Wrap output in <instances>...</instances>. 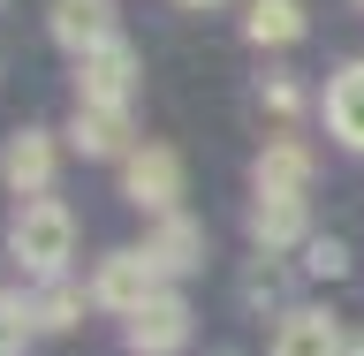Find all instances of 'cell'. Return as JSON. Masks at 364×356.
<instances>
[{
    "label": "cell",
    "instance_id": "1",
    "mask_svg": "<svg viewBox=\"0 0 364 356\" xmlns=\"http://www.w3.org/2000/svg\"><path fill=\"white\" fill-rule=\"evenodd\" d=\"M68 250H76V212L61 198H16L8 258H23V273H38V281H61Z\"/></svg>",
    "mask_w": 364,
    "mask_h": 356
},
{
    "label": "cell",
    "instance_id": "2",
    "mask_svg": "<svg viewBox=\"0 0 364 356\" xmlns=\"http://www.w3.org/2000/svg\"><path fill=\"white\" fill-rule=\"evenodd\" d=\"M159 281H167V273H159L144 250H107V258H99V273H91V303H99V311L136 318V311L159 296Z\"/></svg>",
    "mask_w": 364,
    "mask_h": 356
},
{
    "label": "cell",
    "instance_id": "3",
    "mask_svg": "<svg viewBox=\"0 0 364 356\" xmlns=\"http://www.w3.org/2000/svg\"><path fill=\"white\" fill-rule=\"evenodd\" d=\"M122 198L136 205V212H152V220H167L182 198V159L167 152V144H136L129 159H122Z\"/></svg>",
    "mask_w": 364,
    "mask_h": 356
},
{
    "label": "cell",
    "instance_id": "4",
    "mask_svg": "<svg viewBox=\"0 0 364 356\" xmlns=\"http://www.w3.org/2000/svg\"><path fill=\"white\" fill-rule=\"evenodd\" d=\"M129 91H136V45L129 38H107L76 61V107H129Z\"/></svg>",
    "mask_w": 364,
    "mask_h": 356
},
{
    "label": "cell",
    "instance_id": "5",
    "mask_svg": "<svg viewBox=\"0 0 364 356\" xmlns=\"http://www.w3.org/2000/svg\"><path fill=\"white\" fill-rule=\"evenodd\" d=\"M0 182H8L16 198H46V182H53V129L0 136Z\"/></svg>",
    "mask_w": 364,
    "mask_h": 356
},
{
    "label": "cell",
    "instance_id": "6",
    "mask_svg": "<svg viewBox=\"0 0 364 356\" xmlns=\"http://www.w3.org/2000/svg\"><path fill=\"white\" fill-rule=\"evenodd\" d=\"M122 334H129V349H136V356H175L182 341H190V303H182L175 288H159L152 303H144L129 326H122Z\"/></svg>",
    "mask_w": 364,
    "mask_h": 356
},
{
    "label": "cell",
    "instance_id": "7",
    "mask_svg": "<svg viewBox=\"0 0 364 356\" xmlns=\"http://www.w3.org/2000/svg\"><path fill=\"white\" fill-rule=\"evenodd\" d=\"M46 31H53V45H68L76 61H84L91 45L122 38V31H114V0H53V8H46Z\"/></svg>",
    "mask_w": 364,
    "mask_h": 356
},
{
    "label": "cell",
    "instance_id": "8",
    "mask_svg": "<svg viewBox=\"0 0 364 356\" xmlns=\"http://www.w3.org/2000/svg\"><path fill=\"white\" fill-rule=\"evenodd\" d=\"M68 144L84 159H129V107H76V122H68Z\"/></svg>",
    "mask_w": 364,
    "mask_h": 356
},
{
    "label": "cell",
    "instance_id": "9",
    "mask_svg": "<svg viewBox=\"0 0 364 356\" xmlns=\"http://www.w3.org/2000/svg\"><path fill=\"white\" fill-rule=\"evenodd\" d=\"M144 258H152L159 273H198L205 266V227L190 220V212H167V220H152V235H144Z\"/></svg>",
    "mask_w": 364,
    "mask_h": 356
},
{
    "label": "cell",
    "instance_id": "10",
    "mask_svg": "<svg viewBox=\"0 0 364 356\" xmlns=\"http://www.w3.org/2000/svg\"><path fill=\"white\" fill-rule=\"evenodd\" d=\"M250 182H258V198H304L311 190V152L296 136H273L258 152V167H250Z\"/></svg>",
    "mask_w": 364,
    "mask_h": 356
},
{
    "label": "cell",
    "instance_id": "11",
    "mask_svg": "<svg viewBox=\"0 0 364 356\" xmlns=\"http://www.w3.org/2000/svg\"><path fill=\"white\" fill-rule=\"evenodd\" d=\"M341 349H349V334H341L326 311H281L266 356H341Z\"/></svg>",
    "mask_w": 364,
    "mask_h": 356
},
{
    "label": "cell",
    "instance_id": "12",
    "mask_svg": "<svg viewBox=\"0 0 364 356\" xmlns=\"http://www.w3.org/2000/svg\"><path fill=\"white\" fill-rule=\"evenodd\" d=\"M250 243L266 250V258L311 243V235H304V198H258V205H250Z\"/></svg>",
    "mask_w": 364,
    "mask_h": 356
},
{
    "label": "cell",
    "instance_id": "13",
    "mask_svg": "<svg viewBox=\"0 0 364 356\" xmlns=\"http://www.w3.org/2000/svg\"><path fill=\"white\" fill-rule=\"evenodd\" d=\"M326 129L349 144V152H364V61H349L326 84Z\"/></svg>",
    "mask_w": 364,
    "mask_h": 356
},
{
    "label": "cell",
    "instance_id": "14",
    "mask_svg": "<svg viewBox=\"0 0 364 356\" xmlns=\"http://www.w3.org/2000/svg\"><path fill=\"white\" fill-rule=\"evenodd\" d=\"M243 38L250 45H296L304 38V0H250Z\"/></svg>",
    "mask_w": 364,
    "mask_h": 356
},
{
    "label": "cell",
    "instance_id": "15",
    "mask_svg": "<svg viewBox=\"0 0 364 356\" xmlns=\"http://www.w3.org/2000/svg\"><path fill=\"white\" fill-rule=\"evenodd\" d=\"M91 288H76V281H46L38 296H31V318H38V334H68L76 318H84Z\"/></svg>",
    "mask_w": 364,
    "mask_h": 356
},
{
    "label": "cell",
    "instance_id": "16",
    "mask_svg": "<svg viewBox=\"0 0 364 356\" xmlns=\"http://www.w3.org/2000/svg\"><path fill=\"white\" fill-rule=\"evenodd\" d=\"M281 296H289V266H281V258H250L243 303H250V311H266V303H281Z\"/></svg>",
    "mask_w": 364,
    "mask_h": 356
},
{
    "label": "cell",
    "instance_id": "17",
    "mask_svg": "<svg viewBox=\"0 0 364 356\" xmlns=\"http://www.w3.org/2000/svg\"><path fill=\"white\" fill-rule=\"evenodd\" d=\"M31 334H38L31 303H23V296H0V356H23V349H31Z\"/></svg>",
    "mask_w": 364,
    "mask_h": 356
},
{
    "label": "cell",
    "instance_id": "18",
    "mask_svg": "<svg viewBox=\"0 0 364 356\" xmlns=\"http://www.w3.org/2000/svg\"><path fill=\"white\" fill-rule=\"evenodd\" d=\"M304 273L341 281V273H349V243H341V235H311V243H304Z\"/></svg>",
    "mask_w": 364,
    "mask_h": 356
},
{
    "label": "cell",
    "instance_id": "19",
    "mask_svg": "<svg viewBox=\"0 0 364 356\" xmlns=\"http://www.w3.org/2000/svg\"><path fill=\"white\" fill-rule=\"evenodd\" d=\"M258 99H266V107L281 114V122H289V114L304 107V91H296V76H266V84H258Z\"/></svg>",
    "mask_w": 364,
    "mask_h": 356
},
{
    "label": "cell",
    "instance_id": "20",
    "mask_svg": "<svg viewBox=\"0 0 364 356\" xmlns=\"http://www.w3.org/2000/svg\"><path fill=\"white\" fill-rule=\"evenodd\" d=\"M341 356H364V334H349V349H341Z\"/></svg>",
    "mask_w": 364,
    "mask_h": 356
},
{
    "label": "cell",
    "instance_id": "21",
    "mask_svg": "<svg viewBox=\"0 0 364 356\" xmlns=\"http://www.w3.org/2000/svg\"><path fill=\"white\" fill-rule=\"evenodd\" d=\"M182 8H220V0H182Z\"/></svg>",
    "mask_w": 364,
    "mask_h": 356
},
{
    "label": "cell",
    "instance_id": "22",
    "mask_svg": "<svg viewBox=\"0 0 364 356\" xmlns=\"http://www.w3.org/2000/svg\"><path fill=\"white\" fill-rule=\"evenodd\" d=\"M357 8H364V0H357Z\"/></svg>",
    "mask_w": 364,
    "mask_h": 356
}]
</instances>
